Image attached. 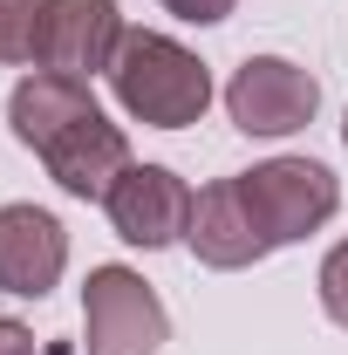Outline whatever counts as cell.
I'll return each instance as SVG.
<instances>
[{"mask_svg":"<svg viewBox=\"0 0 348 355\" xmlns=\"http://www.w3.org/2000/svg\"><path fill=\"white\" fill-rule=\"evenodd\" d=\"M342 137H348V123H342Z\"/></svg>","mask_w":348,"mask_h":355,"instance_id":"13","label":"cell"},{"mask_svg":"<svg viewBox=\"0 0 348 355\" xmlns=\"http://www.w3.org/2000/svg\"><path fill=\"white\" fill-rule=\"evenodd\" d=\"M110 89H116V103L130 110L137 123H150V130H184L212 103L205 62L191 48H177L171 35H143V28L123 35L116 62H110Z\"/></svg>","mask_w":348,"mask_h":355,"instance_id":"1","label":"cell"},{"mask_svg":"<svg viewBox=\"0 0 348 355\" xmlns=\"http://www.w3.org/2000/svg\"><path fill=\"white\" fill-rule=\"evenodd\" d=\"M123 14L116 0H48V28H42V69L89 83L96 69L110 76L116 48H123Z\"/></svg>","mask_w":348,"mask_h":355,"instance_id":"6","label":"cell"},{"mask_svg":"<svg viewBox=\"0 0 348 355\" xmlns=\"http://www.w3.org/2000/svg\"><path fill=\"white\" fill-rule=\"evenodd\" d=\"M239 191H246V205H253V219L273 246H294L307 232H321V225L335 219V205H342V184L328 164H314V157H273V164H253V171H239Z\"/></svg>","mask_w":348,"mask_h":355,"instance_id":"2","label":"cell"},{"mask_svg":"<svg viewBox=\"0 0 348 355\" xmlns=\"http://www.w3.org/2000/svg\"><path fill=\"white\" fill-rule=\"evenodd\" d=\"M321 308H328L335 328H348V239L321 260Z\"/></svg>","mask_w":348,"mask_h":355,"instance_id":"10","label":"cell"},{"mask_svg":"<svg viewBox=\"0 0 348 355\" xmlns=\"http://www.w3.org/2000/svg\"><path fill=\"white\" fill-rule=\"evenodd\" d=\"M110 225H116V239H130L143 253H157V246H171L191 232V191H184V178L164 171V164H130V171L110 184Z\"/></svg>","mask_w":348,"mask_h":355,"instance_id":"5","label":"cell"},{"mask_svg":"<svg viewBox=\"0 0 348 355\" xmlns=\"http://www.w3.org/2000/svg\"><path fill=\"white\" fill-rule=\"evenodd\" d=\"M184 246H191L205 266H218V273L253 266V260L273 253V239L260 232L246 191H239V178H218V184H205V191L191 198V232H184Z\"/></svg>","mask_w":348,"mask_h":355,"instance_id":"8","label":"cell"},{"mask_svg":"<svg viewBox=\"0 0 348 355\" xmlns=\"http://www.w3.org/2000/svg\"><path fill=\"white\" fill-rule=\"evenodd\" d=\"M0 355H42V349H35V335H28L21 321H7V314H0Z\"/></svg>","mask_w":348,"mask_h":355,"instance_id":"12","label":"cell"},{"mask_svg":"<svg viewBox=\"0 0 348 355\" xmlns=\"http://www.w3.org/2000/svg\"><path fill=\"white\" fill-rule=\"evenodd\" d=\"M225 110H232V123H239L246 137H294V130L314 123L321 83L307 76L301 62H287V55H253V62L232 69Z\"/></svg>","mask_w":348,"mask_h":355,"instance_id":"4","label":"cell"},{"mask_svg":"<svg viewBox=\"0 0 348 355\" xmlns=\"http://www.w3.org/2000/svg\"><path fill=\"white\" fill-rule=\"evenodd\" d=\"M48 0H0V62H42Z\"/></svg>","mask_w":348,"mask_h":355,"instance_id":"9","label":"cell"},{"mask_svg":"<svg viewBox=\"0 0 348 355\" xmlns=\"http://www.w3.org/2000/svg\"><path fill=\"white\" fill-rule=\"evenodd\" d=\"M164 7H171L177 21H198V28H212V21H225V14L239 7V0H164Z\"/></svg>","mask_w":348,"mask_h":355,"instance_id":"11","label":"cell"},{"mask_svg":"<svg viewBox=\"0 0 348 355\" xmlns=\"http://www.w3.org/2000/svg\"><path fill=\"white\" fill-rule=\"evenodd\" d=\"M171 335L164 301L137 266H96L82 287V342L89 355H157Z\"/></svg>","mask_w":348,"mask_h":355,"instance_id":"3","label":"cell"},{"mask_svg":"<svg viewBox=\"0 0 348 355\" xmlns=\"http://www.w3.org/2000/svg\"><path fill=\"white\" fill-rule=\"evenodd\" d=\"M69 266V232L42 205H0V287L42 301Z\"/></svg>","mask_w":348,"mask_h":355,"instance_id":"7","label":"cell"}]
</instances>
